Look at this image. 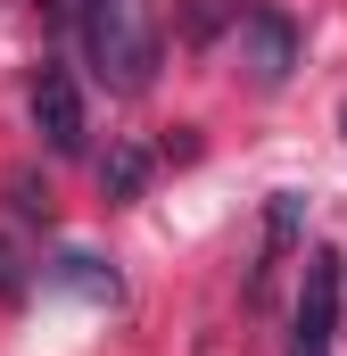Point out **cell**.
<instances>
[{"label": "cell", "mask_w": 347, "mask_h": 356, "mask_svg": "<svg viewBox=\"0 0 347 356\" xmlns=\"http://www.w3.org/2000/svg\"><path fill=\"white\" fill-rule=\"evenodd\" d=\"M75 42H83L91 75L133 99V91L158 83V58H166V33H158V8L149 0H75Z\"/></svg>", "instance_id": "1"}, {"label": "cell", "mask_w": 347, "mask_h": 356, "mask_svg": "<svg viewBox=\"0 0 347 356\" xmlns=\"http://www.w3.org/2000/svg\"><path fill=\"white\" fill-rule=\"evenodd\" d=\"M42 273H50L58 290H75L83 307H116V290H124V282H116V266H108V257H91V249H58Z\"/></svg>", "instance_id": "5"}, {"label": "cell", "mask_w": 347, "mask_h": 356, "mask_svg": "<svg viewBox=\"0 0 347 356\" xmlns=\"http://www.w3.org/2000/svg\"><path fill=\"white\" fill-rule=\"evenodd\" d=\"M33 8H50V17H67V25H75V0H33Z\"/></svg>", "instance_id": "10"}, {"label": "cell", "mask_w": 347, "mask_h": 356, "mask_svg": "<svg viewBox=\"0 0 347 356\" xmlns=\"http://www.w3.org/2000/svg\"><path fill=\"white\" fill-rule=\"evenodd\" d=\"M25 290H33V266H25V249H17V241L0 232V307H17Z\"/></svg>", "instance_id": "9"}, {"label": "cell", "mask_w": 347, "mask_h": 356, "mask_svg": "<svg viewBox=\"0 0 347 356\" xmlns=\"http://www.w3.org/2000/svg\"><path fill=\"white\" fill-rule=\"evenodd\" d=\"M298 17H281V8H240V25H232V58H240V75L257 91H281L298 75Z\"/></svg>", "instance_id": "3"}, {"label": "cell", "mask_w": 347, "mask_h": 356, "mask_svg": "<svg viewBox=\"0 0 347 356\" xmlns=\"http://www.w3.org/2000/svg\"><path fill=\"white\" fill-rule=\"evenodd\" d=\"M298 232H306V191H273V199H264V266H257L248 290H264V273L298 249Z\"/></svg>", "instance_id": "6"}, {"label": "cell", "mask_w": 347, "mask_h": 356, "mask_svg": "<svg viewBox=\"0 0 347 356\" xmlns=\"http://www.w3.org/2000/svg\"><path fill=\"white\" fill-rule=\"evenodd\" d=\"M25 108H33V133H42V149H50V158H83L91 116H83V83H75L67 67H42Z\"/></svg>", "instance_id": "4"}, {"label": "cell", "mask_w": 347, "mask_h": 356, "mask_svg": "<svg viewBox=\"0 0 347 356\" xmlns=\"http://www.w3.org/2000/svg\"><path fill=\"white\" fill-rule=\"evenodd\" d=\"M339 290H347V257L339 249H306L298 315H289V356H331V340H339Z\"/></svg>", "instance_id": "2"}, {"label": "cell", "mask_w": 347, "mask_h": 356, "mask_svg": "<svg viewBox=\"0 0 347 356\" xmlns=\"http://www.w3.org/2000/svg\"><path fill=\"white\" fill-rule=\"evenodd\" d=\"M8 207H17V224H50V182L33 175V166L8 175Z\"/></svg>", "instance_id": "8"}, {"label": "cell", "mask_w": 347, "mask_h": 356, "mask_svg": "<svg viewBox=\"0 0 347 356\" xmlns=\"http://www.w3.org/2000/svg\"><path fill=\"white\" fill-rule=\"evenodd\" d=\"M149 166H158V158H149L141 141H116V149L99 158V191H108V199H141V191H149Z\"/></svg>", "instance_id": "7"}]
</instances>
